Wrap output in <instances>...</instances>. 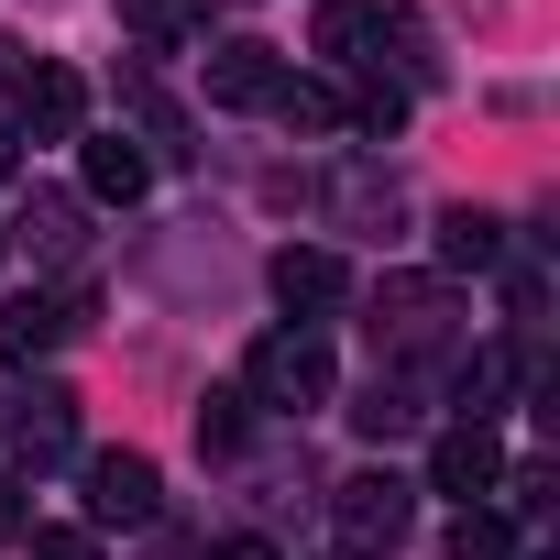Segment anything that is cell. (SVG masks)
Wrapping results in <instances>:
<instances>
[{"instance_id": "obj_1", "label": "cell", "mask_w": 560, "mask_h": 560, "mask_svg": "<svg viewBox=\"0 0 560 560\" xmlns=\"http://www.w3.org/2000/svg\"><path fill=\"white\" fill-rule=\"evenodd\" d=\"M242 396L253 407H330V341L319 330H264L253 341V363H242Z\"/></svg>"}, {"instance_id": "obj_2", "label": "cell", "mask_w": 560, "mask_h": 560, "mask_svg": "<svg viewBox=\"0 0 560 560\" xmlns=\"http://www.w3.org/2000/svg\"><path fill=\"white\" fill-rule=\"evenodd\" d=\"M407 516H418V494H407L396 472H352V483L330 494V538H341V560H385V549L407 538Z\"/></svg>"}, {"instance_id": "obj_3", "label": "cell", "mask_w": 560, "mask_h": 560, "mask_svg": "<svg viewBox=\"0 0 560 560\" xmlns=\"http://www.w3.org/2000/svg\"><path fill=\"white\" fill-rule=\"evenodd\" d=\"M429 483H440V494H462V505H483V494L505 483V440H494L483 418H451V429H440V451H429Z\"/></svg>"}, {"instance_id": "obj_4", "label": "cell", "mask_w": 560, "mask_h": 560, "mask_svg": "<svg viewBox=\"0 0 560 560\" xmlns=\"http://www.w3.org/2000/svg\"><path fill=\"white\" fill-rule=\"evenodd\" d=\"M89 132V78L78 67H23V143H78Z\"/></svg>"}, {"instance_id": "obj_5", "label": "cell", "mask_w": 560, "mask_h": 560, "mask_svg": "<svg viewBox=\"0 0 560 560\" xmlns=\"http://www.w3.org/2000/svg\"><path fill=\"white\" fill-rule=\"evenodd\" d=\"M89 330V298L67 287V298H12L0 308V363H45L56 341H78Z\"/></svg>"}, {"instance_id": "obj_6", "label": "cell", "mask_w": 560, "mask_h": 560, "mask_svg": "<svg viewBox=\"0 0 560 560\" xmlns=\"http://www.w3.org/2000/svg\"><path fill=\"white\" fill-rule=\"evenodd\" d=\"M275 89H287V56H275V45L231 34V45L209 56V110H275Z\"/></svg>"}, {"instance_id": "obj_7", "label": "cell", "mask_w": 560, "mask_h": 560, "mask_svg": "<svg viewBox=\"0 0 560 560\" xmlns=\"http://www.w3.org/2000/svg\"><path fill=\"white\" fill-rule=\"evenodd\" d=\"M341 298H352L341 253H319V242H287V253H275V308H287V319H330Z\"/></svg>"}, {"instance_id": "obj_8", "label": "cell", "mask_w": 560, "mask_h": 560, "mask_svg": "<svg viewBox=\"0 0 560 560\" xmlns=\"http://www.w3.org/2000/svg\"><path fill=\"white\" fill-rule=\"evenodd\" d=\"M154 505H165V483H154L143 451H100V462H89V516H100V527H143Z\"/></svg>"}, {"instance_id": "obj_9", "label": "cell", "mask_w": 560, "mask_h": 560, "mask_svg": "<svg viewBox=\"0 0 560 560\" xmlns=\"http://www.w3.org/2000/svg\"><path fill=\"white\" fill-rule=\"evenodd\" d=\"M78 176H89V198L132 209V198L154 187V154H143V143H121V132H78Z\"/></svg>"}, {"instance_id": "obj_10", "label": "cell", "mask_w": 560, "mask_h": 560, "mask_svg": "<svg viewBox=\"0 0 560 560\" xmlns=\"http://www.w3.org/2000/svg\"><path fill=\"white\" fill-rule=\"evenodd\" d=\"M67 440H78V396H67V385H34V396L12 407V451H23V462H67Z\"/></svg>"}, {"instance_id": "obj_11", "label": "cell", "mask_w": 560, "mask_h": 560, "mask_svg": "<svg viewBox=\"0 0 560 560\" xmlns=\"http://www.w3.org/2000/svg\"><path fill=\"white\" fill-rule=\"evenodd\" d=\"M440 264H462V275L505 264V220H494V209H451V220H440Z\"/></svg>"}, {"instance_id": "obj_12", "label": "cell", "mask_w": 560, "mask_h": 560, "mask_svg": "<svg viewBox=\"0 0 560 560\" xmlns=\"http://www.w3.org/2000/svg\"><path fill=\"white\" fill-rule=\"evenodd\" d=\"M374 23H385V0H319V23H308V45L352 67V56L374 45Z\"/></svg>"}, {"instance_id": "obj_13", "label": "cell", "mask_w": 560, "mask_h": 560, "mask_svg": "<svg viewBox=\"0 0 560 560\" xmlns=\"http://www.w3.org/2000/svg\"><path fill=\"white\" fill-rule=\"evenodd\" d=\"M374 45H396V89H440V56H429V23L418 12H385Z\"/></svg>"}, {"instance_id": "obj_14", "label": "cell", "mask_w": 560, "mask_h": 560, "mask_svg": "<svg viewBox=\"0 0 560 560\" xmlns=\"http://www.w3.org/2000/svg\"><path fill=\"white\" fill-rule=\"evenodd\" d=\"M275 121H287V132H341L352 110H341L330 89H308V78H287V89H275Z\"/></svg>"}, {"instance_id": "obj_15", "label": "cell", "mask_w": 560, "mask_h": 560, "mask_svg": "<svg viewBox=\"0 0 560 560\" xmlns=\"http://www.w3.org/2000/svg\"><path fill=\"white\" fill-rule=\"evenodd\" d=\"M451 560H516V527H505L494 505H462V527H451Z\"/></svg>"}, {"instance_id": "obj_16", "label": "cell", "mask_w": 560, "mask_h": 560, "mask_svg": "<svg viewBox=\"0 0 560 560\" xmlns=\"http://www.w3.org/2000/svg\"><path fill=\"white\" fill-rule=\"evenodd\" d=\"M198 12H209V0H121V23H132L143 45H176V34H198Z\"/></svg>"}, {"instance_id": "obj_17", "label": "cell", "mask_w": 560, "mask_h": 560, "mask_svg": "<svg viewBox=\"0 0 560 560\" xmlns=\"http://www.w3.org/2000/svg\"><path fill=\"white\" fill-rule=\"evenodd\" d=\"M516 385V352H483V363H462V418H483L494 429V396Z\"/></svg>"}, {"instance_id": "obj_18", "label": "cell", "mask_w": 560, "mask_h": 560, "mask_svg": "<svg viewBox=\"0 0 560 560\" xmlns=\"http://www.w3.org/2000/svg\"><path fill=\"white\" fill-rule=\"evenodd\" d=\"M242 407H253V396H198V451H209V462H220V451H242V429H253Z\"/></svg>"}, {"instance_id": "obj_19", "label": "cell", "mask_w": 560, "mask_h": 560, "mask_svg": "<svg viewBox=\"0 0 560 560\" xmlns=\"http://www.w3.org/2000/svg\"><path fill=\"white\" fill-rule=\"evenodd\" d=\"M23 231H34V253H67V242H78V209H67V198H34Z\"/></svg>"}, {"instance_id": "obj_20", "label": "cell", "mask_w": 560, "mask_h": 560, "mask_svg": "<svg viewBox=\"0 0 560 560\" xmlns=\"http://www.w3.org/2000/svg\"><path fill=\"white\" fill-rule=\"evenodd\" d=\"M23 560H100L89 527H23Z\"/></svg>"}, {"instance_id": "obj_21", "label": "cell", "mask_w": 560, "mask_h": 560, "mask_svg": "<svg viewBox=\"0 0 560 560\" xmlns=\"http://www.w3.org/2000/svg\"><path fill=\"white\" fill-rule=\"evenodd\" d=\"M132 121H143V132H154V143H165V154H176V132H187V121H176V110H165V100H154V89H132Z\"/></svg>"}, {"instance_id": "obj_22", "label": "cell", "mask_w": 560, "mask_h": 560, "mask_svg": "<svg viewBox=\"0 0 560 560\" xmlns=\"http://www.w3.org/2000/svg\"><path fill=\"white\" fill-rule=\"evenodd\" d=\"M23 527H34V505H23V483H12V472H0V549H12Z\"/></svg>"}, {"instance_id": "obj_23", "label": "cell", "mask_w": 560, "mask_h": 560, "mask_svg": "<svg viewBox=\"0 0 560 560\" xmlns=\"http://www.w3.org/2000/svg\"><path fill=\"white\" fill-rule=\"evenodd\" d=\"M209 560H275V538H220Z\"/></svg>"}, {"instance_id": "obj_24", "label": "cell", "mask_w": 560, "mask_h": 560, "mask_svg": "<svg viewBox=\"0 0 560 560\" xmlns=\"http://www.w3.org/2000/svg\"><path fill=\"white\" fill-rule=\"evenodd\" d=\"M12 143H23V132H12V121H0V176H12Z\"/></svg>"}]
</instances>
